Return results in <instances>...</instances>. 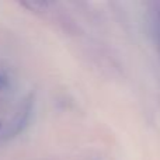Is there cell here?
<instances>
[{
    "instance_id": "obj_1",
    "label": "cell",
    "mask_w": 160,
    "mask_h": 160,
    "mask_svg": "<svg viewBox=\"0 0 160 160\" xmlns=\"http://www.w3.org/2000/svg\"><path fill=\"white\" fill-rule=\"evenodd\" d=\"M32 105H34V101H32V96H30V98L25 100V102L21 105L20 111L16 114L14 119L10 122V127L7 128L4 133V138L6 139H10V138H14L16 135H18L25 127H27L28 121H30V115H31V111H32Z\"/></svg>"
},
{
    "instance_id": "obj_2",
    "label": "cell",
    "mask_w": 160,
    "mask_h": 160,
    "mask_svg": "<svg viewBox=\"0 0 160 160\" xmlns=\"http://www.w3.org/2000/svg\"><path fill=\"white\" fill-rule=\"evenodd\" d=\"M4 83H6V78L0 73V88H3V86H4Z\"/></svg>"
},
{
    "instance_id": "obj_3",
    "label": "cell",
    "mask_w": 160,
    "mask_h": 160,
    "mask_svg": "<svg viewBox=\"0 0 160 160\" xmlns=\"http://www.w3.org/2000/svg\"><path fill=\"white\" fill-rule=\"evenodd\" d=\"M0 129H2V121H0Z\"/></svg>"
}]
</instances>
